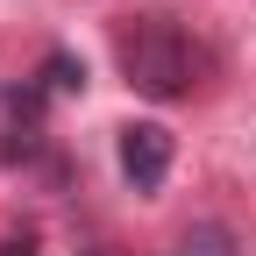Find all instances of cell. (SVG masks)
I'll list each match as a JSON object with an SVG mask.
<instances>
[{
  "label": "cell",
  "instance_id": "obj_4",
  "mask_svg": "<svg viewBox=\"0 0 256 256\" xmlns=\"http://www.w3.org/2000/svg\"><path fill=\"white\" fill-rule=\"evenodd\" d=\"M178 256H242V242H235L228 220H200V228L178 242Z\"/></svg>",
  "mask_w": 256,
  "mask_h": 256
},
{
  "label": "cell",
  "instance_id": "obj_3",
  "mask_svg": "<svg viewBox=\"0 0 256 256\" xmlns=\"http://www.w3.org/2000/svg\"><path fill=\"white\" fill-rule=\"evenodd\" d=\"M36 86H43V92H86V57L50 50V57L36 64Z\"/></svg>",
  "mask_w": 256,
  "mask_h": 256
},
{
  "label": "cell",
  "instance_id": "obj_2",
  "mask_svg": "<svg viewBox=\"0 0 256 256\" xmlns=\"http://www.w3.org/2000/svg\"><path fill=\"white\" fill-rule=\"evenodd\" d=\"M114 156H121V178L136 192H156L171 178V128L164 121H128L114 136Z\"/></svg>",
  "mask_w": 256,
  "mask_h": 256
},
{
  "label": "cell",
  "instance_id": "obj_1",
  "mask_svg": "<svg viewBox=\"0 0 256 256\" xmlns=\"http://www.w3.org/2000/svg\"><path fill=\"white\" fill-rule=\"evenodd\" d=\"M121 78L142 92V100H185L192 92V43L164 14H136L121 22Z\"/></svg>",
  "mask_w": 256,
  "mask_h": 256
},
{
  "label": "cell",
  "instance_id": "obj_5",
  "mask_svg": "<svg viewBox=\"0 0 256 256\" xmlns=\"http://www.w3.org/2000/svg\"><path fill=\"white\" fill-rule=\"evenodd\" d=\"M0 256H43V249H36V235H22V228H14L8 242H0Z\"/></svg>",
  "mask_w": 256,
  "mask_h": 256
}]
</instances>
